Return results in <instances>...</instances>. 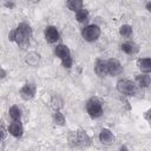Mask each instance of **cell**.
Here are the masks:
<instances>
[{
  "mask_svg": "<svg viewBox=\"0 0 151 151\" xmlns=\"http://www.w3.org/2000/svg\"><path fill=\"white\" fill-rule=\"evenodd\" d=\"M106 65H107V74H110V76L114 77L123 72V66L118 59H114V58L109 59V60H106Z\"/></svg>",
  "mask_w": 151,
  "mask_h": 151,
  "instance_id": "cell-7",
  "label": "cell"
},
{
  "mask_svg": "<svg viewBox=\"0 0 151 151\" xmlns=\"http://www.w3.org/2000/svg\"><path fill=\"white\" fill-rule=\"evenodd\" d=\"M88 17H90L88 11L85 9V8H80L79 11L76 12V19L79 22H86L88 20Z\"/></svg>",
  "mask_w": 151,
  "mask_h": 151,
  "instance_id": "cell-19",
  "label": "cell"
},
{
  "mask_svg": "<svg viewBox=\"0 0 151 151\" xmlns=\"http://www.w3.org/2000/svg\"><path fill=\"white\" fill-rule=\"evenodd\" d=\"M32 2H38V1H40V0H31Z\"/></svg>",
  "mask_w": 151,
  "mask_h": 151,
  "instance_id": "cell-26",
  "label": "cell"
},
{
  "mask_svg": "<svg viewBox=\"0 0 151 151\" xmlns=\"http://www.w3.org/2000/svg\"><path fill=\"white\" fill-rule=\"evenodd\" d=\"M117 90L119 93L125 96H136L138 92L137 85L129 79H120L117 81Z\"/></svg>",
  "mask_w": 151,
  "mask_h": 151,
  "instance_id": "cell-3",
  "label": "cell"
},
{
  "mask_svg": "<svg viewBox=\"0 0 151 151\" xmlns=\"http://www.w3.org/2000/svg\"><path fill=\"white\" fill-rule=\"evenodd\" d=\"M8 113H9V117L12 118V120H20L21 119V116H22L21 109L18 105L11 106L9 110H8Z\"/></svg>",
  "mask_w": 151,
  "mask_h": 151,
  "instance_id": "cell-17",
  "label": "cell"
},
{
  "mask_svg": "<svg viewBox=\"0 0 151 151\" xmlns=\"http://www.w3.org/2000/svg\"><path fill=\"white\" fill-rule=\"evenodd\" d=\"M54 53H55V55L60 59L61 65H63L65 68H71V67H72L73 60H72L71 51H70V48H68L66 45H64V44H58V45L55 46Z\"/></svg>",
  "mask_w": 151,
  "mask_h": 151,
  "instance_id": "cell-2",
  "label": "cell"
},
{
  "mask_svg": "<svg viewBox=\"0 0 151 151\" xmlns=\"http://www.w3.org/2000/svg\"><path fill=\"white\" fill-rule=\"evenodd\" d=\"M37 92V86L34 83H26L20 88V97L24 100H31L34 98Z\"/></svg>",
  "mask_w": 151,
  "mask_h": 151,
  "instance_id": "cell-6",
  "label": "cell"
},
{
  "mask_svg": "<svg viewBox=\"0 0 151 151\" xmlns=\"http://www.w3.org/2000/svg\"><path fill=\"white\" fill-rule=\"evenodd\" d=\"M113 139H114V136L111 132V130H109V129H101L100 130V132H99V140H100V143L110 144V143L113 142Z\"/></svg>",
  "mask_w": 151,
  "mask_h": 151,
  "instance_id": "cell-13",
  "label": "cell"
},
{
  "mask_svg": "<svg viewBox=\"0 0 151 151\" xmlns=\"http://www.w3.org/2000/svg\"><path fill=\"white\" fill-rule=\"evenodd\" d=\"M83 4H84L83 0H67V2H66L68 9H71L74 13L77 11H79L80 8H83Z\"/></svg>",
  "mask_w": 151,
  "mask_h": 151,
  "instance_id": "cell-18",
  "label": "cell"
},
{
  "mask_svg": "<svg viewBox=\"0 0 151 151\" xmlns=\"http://www.w3.org/2000/svg\"><path fill=\"white\" fill-rule=\"evenodd\" d=\"M5 76H6V72H5V71H4V70L0 67V78H4Z\"/></svg>",
  "mask_w": 151,
  "mask_h": 151,
  "instance_id": "cell-24",
  "label": "cell"
},
{
  "mask_svg": "<svg viewBox=\"0 0 151 151\" xmlns=\"http://www.w3.org/2000/svg\"><path fill=\"white\" fill-rule=\"evenodd\" d=\"M51 104H52V107H53L54 110H59V109L63 106V100H61V98H60L58 94H54V96L52 97Z\"/></svg>",
  "mask_w": 151,
  "mask_h": 151,
  "instance_id": "cell-22",
  "label": "cell"
},
{
  "mask_svg": "<svg viewBox=\"0 0 151 151\" xmlns=\"http://www.w3.org/2000/svg\"><path fill=\"white\" fill-rule=\"evenodd\" d=\"M94 72L97 76H99L100 78L105 77L107 74V65H106V60L103 59H97L94 63Z\"/></svg>",
  "mask_w": 151,
  "mask_h": 151,
  "instance_id": "cell-10",
  "label": "cell"
},
{
  "mask_svg": "<svg viewBox=\"0 0 151 151\" xmlns=\"http://www.w3.org/2000/svg\"><path fill=\"white\" fill-rule=\"evenodd\" d=\"M53 120L57 125H64L65 124V117L64 114L59 111V110H55L54 113H53Z\"/></svg>",
  "mask_w": 151,
  "mask_h": 151,
  "instance_id": "cell-21",
  "label": "cell"
},
{
  "mask_svg": "<svg viewBox=\"0 0 151 151\" xmlns=\"http://www.w3.org/2000/svg\"><path fill=\"white\" fill-rule=\"evenodd\" d=\"M26 64H28L29 66H37L40 61V54L37 53V52H29L27 55H26V59H25Z\"/></svg>",
  "mask_w": 151,
  "mask_h": 151,
  "instance_id": "cell-16",
  "label": "cell"
},
{
  "mask_svg": "<svg viewBox=\"0 0 151 151\" xmlns=\"http://www.w3.org/2000/svg\"><path fill=\"white\" fill-rule=\"evenodd\" d=\"M31 38H32V28L26 22L19 24L17 28H14L8 33V39L11 41L17 42V45L20 46L21 48H25L27 45H29Z\"/></svg>",
  "mask_w": 151,
  "mask_h": 151,
  "instance_id": "cell-1",
  "label": "cell"
},
{
  "mask_svg": "<svg viewBox=\"0 0 151 151\" xmlns=\"http://www.w3.org/2000/svg\"><path fill=\"white\" fill-rule=\"evenodd\" d=\"M146 8H147V11H151V9H150V2H147V5H146Z\"/></svg>",
  "mask_w": 151,
  "mask_h": 151,
  "instance_id": "cell-25",
  "label": "cell"
},
{
  "mask_svg": "<svg viewBox=\"0 0 151 151\" xmlns=\"http://www.w3.org/2000/svg\"><path fill=\"white\" fill-rule=\"evenodd\" d=\"M76 140H77V144H80L83 146H88L91 144V138L84 130H78L76 132Z\"/></svg>",
  "mask_w": 151,
  "mask_h": 151,
  "instance_id": "cell-12",
  "label": "cell"
},
{
  "mask_svg": "<svg viewBox=\"0 0 151 151\" xmlns=\"http://www.w3.org/2000/svg\"><path fill=\"white\" fill-rule=\"evenodd\" d=\"M100 27L98 25H88V26H85L83 29H81V37L85 41H88V42H93L96 41L99 37H100Z\"/></svg>",
  "mask_w": 151,
  "mask_h": 151,
  "instance_id": "cell-4",
  "label": "cell"
},
{
  "mask_svg": "<svg viewBox=\"0 0 151 151\" xmlns=\"http://www.w3.org/2000/svg\"><path fill=\"white\" fill-rule=\"evenodd\" d=\"M5 137H6V131H5V129L2 127V125L0 124V140L4 139Z\"/></svg>",
  "mask_w": 151,
  "mask_h": 151,
  "instance_id": "cell-23",
  "label": "cell"
},
{
  "mask_svg": "<svg viewBox=\"0 0 151 151\" xmlns=\"http://www.w3.org/2000/svg\"><path fill=\"white\" fill-rule=\"evenodd\" d=\"M137 66L143 73H150L151 71V59L150 58H142L137 60Z\"/></svg>",
  "mask_w": 151,
  "mask_h": 151,
  "instance_id": "cell-14",
  "label": "cell"
},
{
  "mask_svg": "<svg viewBox=\"0 0 151 151\" xmlns=\"http://www.w3.org/2000/svg\"><path fill=\"white\" fill-rule=\"evenodd\" d=\"M8 132L15 138H20L24 133V127L20 120H13L8 126Z\"/></svg>",
  "mask_w": 151,
  "mask_h": 151,
  "instance_id": "cell-9",
  "label": "cell"
},
{
  "mask_svg": "<svg viewBox=\"0 0 151 151\" xmlns=\"http://www.w3.org/2000/svg\"><path fill=\"white\" fill-rule=\"evenodd\" d=\"M132 33H133V29H132V27H131L130 25H127V24L120 26V28H119V34H120L122 37H124V38H130V37L132 35Z\"/></svg>",
  "mask_w": 151,
  "mask_h": 151,
  "instance_id": "cell-20",
  "label": "cell"
},
{
  "mask_svg": "<svg viewBox=\"0 0 151 151\" xmlns=\"http://www.w3.org/2000/svg\"><path fill=\"white\" fill-rule=\"evenodd\" d=\"M86 111L88 113V116L93 119L101 117L103 114V106L101 103L97 99V98H91L87 100L86 103Z\"/></svg>",
  "mask_w": 151,
  "mask_h": 151,
  "instance_id": "cell-5",
  "label": "cell"
},
{
  "mask_svg": "<svg viewBox=\"0 0 151 151\" xmlns=\"http://www.w3.org/2000/svg\"><path fill=\"white\" fill-rule=\"evenodd\" d=\"M120 50H122L124 53L129 54V55H133V54L138 53L139 46H138L137 44L132 42V41H127V42H124V44L120 45Z\"/></svg>",
  "mask_w": 151,
  "mask_h": 151,
  "instance_id": "cell-11",
  "label": "cell"
},
{
  "mask_svg": "<svg viewBox=\"0 0 151 151\" xmlns=\"http://www.w3.org/2000/svg\"><path fill=\"white\" fill-rule=\"evenodd\" d=\"M44 35H45L46 41L50 44H55L60 38L59 31L57 29L55 26H47L44 31Z\"/></svg>",
  "mask_w": 151,
  "mask_h": 151,
  "instance_id": "cell-8",
  "label": "cell"
},
{
  "mask_svg": "<svg viewBox=\"0 0 151 151\" xmlns=\"http://www.w3.org/2000/svg\"><path fill=\"white\" fill-rule=\"evenodd\" d=\"M136 83L140 88H146L150 85V76L149 73H144V74H139L136 77Z\"/></svg>",
  "mask_w": 151,
  "mask_h": 151,
  "instance_id": "cell-15",
  "label": "cell"
}]
</instances>
